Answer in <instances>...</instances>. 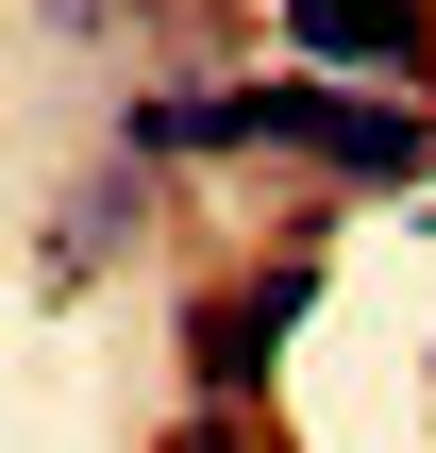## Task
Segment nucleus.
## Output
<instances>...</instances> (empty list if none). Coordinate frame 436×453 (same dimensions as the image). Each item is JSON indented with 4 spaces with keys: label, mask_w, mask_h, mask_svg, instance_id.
<instances>
[{
    "label": "nucleus",
    "mask_w": 436,
    "mask_h": 453,
    "mask_svg": "<svg viewBox=\"0 0 436 453\" xmlns=\"http://www.w3.org/2000/svg\"><path fill=\"white\" fill-rule=\"evenodd\" d=\"M302 303H319V269H269V286H218V303L185 319V370H202V403L269 387V353L302 336Z\"/></svg>",
    "instance_id": "2"
},
{
    "label": "nucleus",
    "mask_w": 436,
    "mask_h": 453,
    "mask_svg": "<svg viewBox=\"0 0 436 453\" xmlns=\"http://www.w3.org/2000/svg\"><path fill=\"white\" fill-rule=\"evenodd\" d=\"M134 134L151 151H319L336 185H420L436 168V118L386 84H218V101H151Z\"/></svg>",
    "instance_id": "1"
},
{
    "label": "nucleus",
    "mask_w": 436,
    "mask_h": 453,
    "mask_svg": "<svg viewBox=\"0 0 436 453\" xmlns=\"http://www.w3.org/2000/svg\"><path fill=\"white\" fill-rule=\"evenodd\" d=\"M286 34H302L319 67H353V84H386V67H436V17H420V0H286Z\"/></svg>",
    "instance_id": "3"
}]
</instances>
